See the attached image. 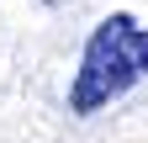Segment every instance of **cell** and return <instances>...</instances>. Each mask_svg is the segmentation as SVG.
<instances>
[{"mask_svg": "<svg viewBox=\"0 0 148 143\" xmlns=\"http://www.w3.org/2000/svg\"><path fill=\"white\" fill-rule=\"evenodd\" d=\"M42 6H58V0H42Z\"/></svg>", "mask_w": 148, "mask_h": 143, "instance_id": "cell-2", "label": "cell"}, {"mask_svg": "<svg viewBox=\"0 0 148 143\" xmlns=\"http://www.w3.org/2000/svg\"><path fill=\"white\" fill-rule=\"evenodd\" d=\"M138 80H148V27H138L127 11H116L90 32V43L79 53V69L69 85V111L90 117L101 106L122 101Z\"/></svg>", "mask_w": 148, "mask_h": 143, "instance_id": "cell-1", "label": "cell"}]
</instances>
